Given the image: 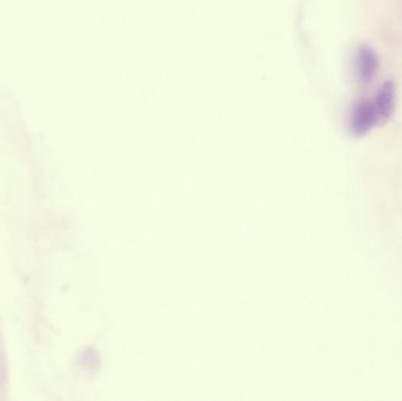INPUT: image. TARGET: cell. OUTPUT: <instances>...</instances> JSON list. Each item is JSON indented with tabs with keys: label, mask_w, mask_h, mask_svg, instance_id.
<instances>
[{
	"label": "cell",
	"mask_w": 402,
	"mask_h": 401,
	"mask_svg": "<svg viewBox=\"0 0 402 401\" xmlns=\"http://www.w3.org/2000/svg\"><path fill=\"white\" fill-rule=\"evenodd\" d=\"M378 55L374 50L367 45H361L357 49V58H355V67H357V78L362 83H368L373 79L375 73L379 69Z\"/></svg>",
	"instance_id": "7a4b0ae2"
},
{
	"label": "cell",
	"mask_w": 402,
	"mask_h": 401,
	"mask_svg": "<svg viewBox=\"0 0 402 401\" xmlns=\"http://www.w3.org/2000/svg\"><path fill=\"white\" fill-rule=\"evenodd\" d=\"M382 123L374 101H361L353 108L351 115V130L353 135H364Z\"/></svg>",
	"instance_id": "6da1fadb"
},
{
	"label": "cell",
	"mask_w": 402,
	"mask_h": 401,
	"mask_svg": "<svg viewBox=\"0 0 402 401\" xmlns=\"http://www.w3.org/2000/svg\"><path fill=\"white\" fill-rule=\"evenodd\" d=\"M378 108L382 121L389 120L396 110V85L392 81H387L379 89L378 94L373 99Z\"/></svg>",
	"instance_id": "3957f363"
}]
</instances>
